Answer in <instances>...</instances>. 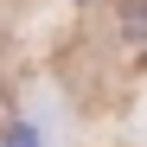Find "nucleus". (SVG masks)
Returning <instances> with one entry per match:
<instances>
[{
	"label": "nucleus",
	"instance_id": "1",
	"mask_svg": "<svg viewBox=\"0 0 147 147\" xmlns=\"http://www.w3.org/2000/svg\"><path fill=\"white\" fill-rule=\"evenodd\" d=\"M115 26H121V38H147V0H121Z\"/></svg>",
	"mask_w": 147,
	"mask_h": 147
}]
</instances>
